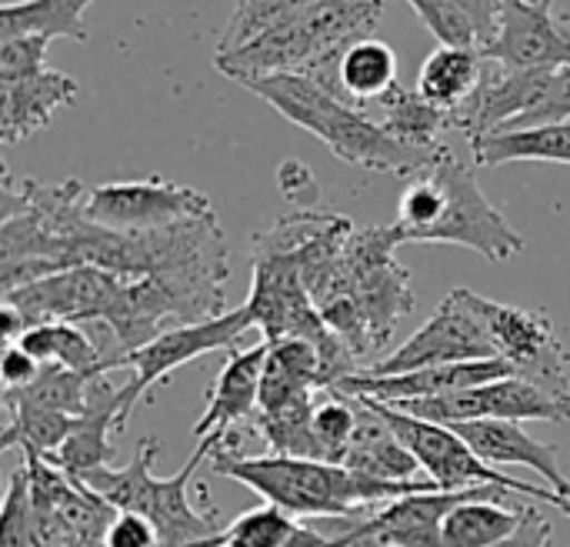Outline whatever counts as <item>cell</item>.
<instances>
[{"instance_id": "4fadbf2b", "label": "cell", "mask_w": 570, "mask_h": 547, "mask_svg": "<svg viewBox=\"0 0 570 547\" xmlns=\"http://www.w3.org/2000/svg\"><path fill=\"white\" fill-rule=\"evenodd\" d=\"M481 57L508 70L570 67V17H554V0H501Z\"/></svg>"}, {"instance_id": "83f0119b", "label": "cell", "mask_w": 570, "mask_h": 547, "mask_svg": "<svg viewBox=\"0 0 570 547\" xmlns=\"http://www.w3.org/2000/svg\"><path fill=\"white\" fill-rule=\"evenodd\" d=\"M227 545L237 547H331V541L307 521L284 508L264 505L227 525Z\"/></svg>"}, {"instance_id": "603a6c76", "label": "cell", "mask_w": 570, "mask_h": 547, "mask_svg": "<svg viewBox=\"0 0 570 547\" xmlns=\"http://www.w3.org/2000/svg\"><path fill=\"white\" fill-rule=\"evenodd\" d=\"M0 401H3V414H7L3 431H0V451L20 448L23 455L50 461L63 448L70 428H73V414L20 401L7 391L0 394Z\"/></svg>"}, {"instance_id": "7402d4cb", "label": "cell", "mask_w": 570, "mask_h": 547, "mask_svg": "<svg viewBox=\"0 0 570 547\" xmlns=\"http://www.w3.org/2000/svg\"><path fill=\"white\" fill-rule=\"evenodd\" d=\"M471 154H474V164L481 167L518 164V160H544V164L570 167V120L488 134L481 140H471Z\"/></svg>"}, {"instance_id": "60d3db41", "label": "cell", "mask_w": 570, "mask_h": 547, "mask_svg": "<svg viewBox=\"0 0 570 547\" xmlns=\"http://www.w3.org/2000/svg\"><path fill=\"white\" fill-rule=\"evenodd\" d=\"M448 7H454V10H461L474 27H478V33H481V47L491 40V33H494V23H498V7H501V0H444ZM478 47V50H481Z\"/></svg>"}, {"instance_id": "7bdbcfd3", "label": "cell", "mask_w": 570, "mask_h": 547, "mask_svg": "<svg viewBox=\"0 0 570 547\" xmlns=\"http://www.w3.org/2000/svg\"><path fill=\"white\" fill-rule=\"evenodd\" d=\"M367 547H384V545H367Z\"/></svg>"}, {"instance_id": "ba28073f", "label": "cell", "mask_w": 570, "mask_h": 547, "mask_svg": "<svg viewBox=\"0 0 570 547\" xmlns=\"http://www.w3.org/2000/svg\"><path fill=\"white\" fill-rule=\"evenodd\" d=\"M461 294L491 334L498 358L511 364L514 378L531 381L558 398H570V354L548 311L501 304L468 287H461Z\"/></svg>"}, {"instance_id": "d4e9b609", "label": "cell", "mask_w": 570, "mask_h": 547, "mask_svg": "<svg viewBox=\"0 0 570 547\" xmlns=\"http://www.w3.org/2000/svg\"><path fill=\"white\" fill-rule=\"evenodd\" d=\"M17 344H20L30 358H37L40 364H60V368L77 371V374H87V378L107 374V371H104V361H107L110 354L100 351L97 341H94L87 331H80V324H63V321L37 324V328H30Z\"/></svg>"}, {"instance_id": "d590c367", "label": "cell", "mask_w": 570, "mask_h": 547, "mask_svg": "<svg viewBox=\"0 0 570 547\" xmlns=\"http://www.w3.org/2000/svg\"><path fill=\"white\" fill-rule=\"evenodd\" d=\"M271 361L277 368H284L287 374H294L297 381L311 384L314 391H324V358L311 341H304V338L271 341Z\"/></svg>"}, {"instance_id": "836d02e7", "label": "cell", "mask_w": 570, "mask_h": 547, "mask_svg": "<svg viewBox=\"0 0 570 547\" xmlns=\"http://www.w3.org/2000/svg\"><path fill=\"white\" fill-rule=\"evenodd\" d=\"M0 547H33V498L27 465H20L7 485L0 508Z\"/></svg>"}, {"instance_id": "44dd1931", "label": "cell", "mask_w": 570, "mask_h": 547, "mask_svg": "<svg viewBox=\"0 0 570 547\" xmlns=\"http://www.w3.org/2000/svg\"><path fill=\"white\" fill-rule=\"evenodd\" d=\"M488 60L478 47H438L417 74V94L441 110H461L484 80Z\"/></svg>"}, {"instance_id": "8992f818", "label": "cell", "mask_w": 570, "mask_h": 547, "mask_svg": "<svg viewBox=\"0 0 570 547\" xmlns=\"http://www.w3.org/2000/svg\"><path fill=\"white\" fill-rule=\"evenodd\" d=\"M367 401L387 424L391 431L401 438V445L417 458L421 471L428 475V481H434L438 488L444 491H471V488H501L508 495H524V498H534V501H544L551 508H558L564 518H570V505L551 488V485H528V481H518L511 478L508 471L501 468H491L488 461H481L464 438H458L454 428H444V424H431V421H421V418H411L404 411H394L391 404H381V401H371V398H361Z\"/></svg>"}, {"instance_id": "9c48e42d", "label": "cell", "mask_w": 570, "mask_h": 547, "mask_svg": "<svg viewBox=\"0 0 570 547\" xmlns=\"http://www.w3.org/2000/svg\"><path fill=\"white\" fill-rule=\"evenodd\" d=\"M247 331H254V314L247 311V304H240L237 311H224L220 318H210V321L167 328L164 334H157L150 344L137 348V351L110 354L104 361V371L134 368V381L124 384V424L130 421L134 408L150 394L154 384H164L177 368H184L204 354L237 351V344Z\"/></svg>"}, {"instance_id": "8d00e7d4", "label": "cell", "mask_w": 570, "mask_h": 547, "mask_svg": "<svg viewBox=\"0 0 570 547\" xmlns=\"http://www.w3.org/2000/svg\"><path fill=\"white\" fill-rule=\"evenodd\" d=\"M47 37L23 33L0 40V77H23L47 67Z\"/></svg>"}, {"instance_id": "d6a6232c", "label": "cell", "mask_w": 570, "mask_h": 547, "mask_svg": "<svg viewBox=\"0 0 570 547\" xmlns=\"http://www.w3.org/2000/svg\"><path fill=\"white\" fill-rule=\"evenodd\" d=\"M87 384L90 378L87 374H77V371H67L60 364H43L40 378L27 388H3L7 394L20 398V401H30V404H40V408H50V411H63V414H80L83 404H87Z\"/></svg>"}, {"instance_id": "7a4b0ae2", "label": "cell", "mask_w": 570, "mask_h": 547, "mask_svg": "<svg viewBox=\"0 0 570 547\" xmlns=\"http://www.w3.org/2000/svg\"><path fill=\"white\" fill-rule=\"evenodd\" d=\"M397 244H404L397 224L354 231L331 287L317 301L327 328L351 348L361 371L387 351L401 321L414 311L411 271L394 257Z\"/></svg>"}, {"instance_id": "277c9868", "label": "cell", "mask_w": 570, "mask_h": 547, "mask_svg": "<svg viewBox=\"0 0 570 547\" xmlns=\"http://www.w3.org/2000/svg\"><path fill=\"white\" fill-rule=\"evenodd\" d=\"M384 0H307L287 20L234 53H214V67L240 87L267 77H307L324 60L374 37Z\"/></svg>"}, {"instance_id": "74e56055", "label": "cell", "mask_w": 570, "mask_h": 547, "mask_svg": "<svg viewBox=\"0 0 570 547\" xmlns=\"http://www.w3.org/2000/svg\"><path fill=\"white\" fill-rule=\"evenodd\" d=\"M277 180H281L284 197H287L297 211H314V207H317L321 184H317L314 170H311L304 160H284L281 170H277Z\"/></svg>"}, {"instance_id": "6da1fadb", "label": "cell", "mask_w": 570, "mask_h": 547, "mask_svg": "<svg viewBox=\"0 0 570 547\" xmlns=\"http://www.w3.org/2000/svg\"><path fill=\"white\" fill-rule=\"evenodd\" d=\"M214 475L230 478L257 491L267 505L284 508L301 521H324V518H367L384 505L434 491V481H377L371 475L351 471L344 465L311 461V458H247L234 438H220L207 458Z\"/></svg>"}, {"instance_id": "d6986e66", "label": "cell", "mask_w": 570, "mask_h": 547, "mask_svg": "<svg viewBox=\"0 0 570 547\" xmlns=\"http://www.w3.org/2000/svg\"><path fill=\"white\" fill-rule=\"evenodd\" d=\"M454 431L491 468H531L570 505V478L558 461V451L531 438L518 421H474L458 424Z\"/></svg>"}, {"instance_id": "4316f807", "label": "cell", "mask_w": 570, "mask_h": 547, "mask_svg": "<svg viewBox=\"0 0 570 547\" xmlns=\"http://www.w3.org/2000/svg\"><path fill=\"white\" fill-rule=\"evenodd\" d=\"M341 80H344V90L347 97L361 107V104H371V100H384L391 97L401 80H397V57L391 50V43L377 40V37H367V40H357L347 53H344V64H341Z\"/></svg>"}, {"instance_id": "5b68a950", "label": "cell", "mask_w": 570, "mask_h": 547, "mask_svg": "<svg viewBox=\"0 0 570 547\" xmlns=\"http://www.w3.org/2000/svg\"><path fill=\"white\" fill-rule=\"evenodd\" d=\"M250 94L267 100L281 117H287L294 127L314 134L327 150L354 167L377 170V174H397V177H417L424 174L438 150H417L401 140H394L381 120H371L357 104H347L324 87H317L307 77H267L244 84Z\"/></svg>"}, {"instance_id": "7c38bea8", "label": "cell", "mask_w": 570, "mask_h": 547, "mask_svg": "<svg viewBox=\"0 0 570 547\" xmlns=\"http://www.w3.org/2000/svg\"><path fill=\"white\" fill-rule=\"evenodd\" d=\"M491 358H498V348L458 287L441 301V307L434 311V318L424 328H417L394 354L374 361L361 374L394 378V374H411V371H424V368L491 361Z\"/></svg>"}, {"instance_id": "e575fe53", "label": "cell", "mask_w": 570, "mask_h": 547, "mask_svg": "<svg viewBox=\"0 0 570 547\" xmlns=\"http://www.w3.org/2000/svg\"><path fill=\"white\" fill-rule=\"evenodd\" d=\"M407 3L421 17V23L441 40V47H481L478 27L444 0H407Z\"/></svg>"}, {"instance_id": "4dcf8cb0", "label": "cell", "mask_w": 570, "mask_h": 547, "mask_svg": "<svg viewBox=\"0 0 570 547\" xmlns=\"http://www.w3.org/2000/svg\"><path fill=\"white\" fill-rule=\"evenodd\" d=\"M314 404V441H317V458L327 465H341L344 451L357 431L361 421V404L357 398H347L341 391H321Z\"/></svg>"}, {"instance_id": "3957f363", "label": "cell", "mask_w": 570, "mask_h": 547, "mask_svg": "<svg viewBox=\"0 0 570 547\" xmlns=\"http://www.w3.org/2000/svg\"><path fill=\"white\" fill-rule=\"evenodd\" d=\"M220 438L227 434L200 438L190 461L174 478H154L160 438H140L127 468H97L80 475L77 481H83L114 511L147 518L160 535V547H224L227 545V525L220 521L224 515L214 505L194 508L187 498L197 468L210 458Z\"/></svg>"}, {"instance_id": "1f68e13d", "label": "cell", "mask_w": 570, "mask_h": 547, "mask_svg": "<svg viewBox=\"0 0 570 547\" xmlns=\"http://www.w3.org/2000/svg\"><path fill=\"white\" fill-rule=\"evenodd\" d=\"M307 0H237L224 33L217 37V50L214 53H234V50L247 47L250 40H257L271 27L287 20Z\"/></svg>"}, {"instance_id": "ffe728a7", "label": "cell", "mask_w": 570, "mask_h": 547, "mask_svg": "<svg viewBox=\"0 0 570 547\" xmlns=\"http://www.w3.org/2000/svg\"><path fill=\"white\" fill-rule=\"evenodd\" d=\"M357 404H361V421L341 465L351 471L371 475L377 481H417V471H421L417 458L401 445L391 424L367 401L357 398Z\"/></svg>"}, {"instance_id": "8fae6325", "label": "cell", "mask_w": 570, "mask_h": 547, "mask_svg": "<svg viewBox=\"0 0 570 547\" xmlns=\"http://www.w3.org/2000/svg\"><path fill=\"white\" fill-rule=\"evenodd\" d=\"M394 411H404L411 418L458 428V424H474V421H548L561 424L570 421V398H558L531 381L521 378H504L491 381L481 388H468L458 394L444 398H424V401H401L391 404Z\"/></svg>"}, {"instance_id": "ac0fdd59", "label": "cell", "mask_w": 570, "mask_h": 547, "mask_svg": "<svg viewBox=\"0 0 570 547\" xmlns=\"http://www.w3.org/2000/svg\"><path fill=\"white\" fill-rule=\"evenodd\" d=\"M267 354H271V341H261L247 351L237 348L227 354V361L207 394V408H204L200 421L194 424L197 441L207 434H230L234 424L250 421L257 414Z\"/></svg>"}, {"instance_id": "ee69618b", "label": "cell", "mask_w": 570, "mask_h": 547, "mask_svg": "<svg viewBox=\"0 0 570 547\" xmlns=\"http://www.w3.org/2000/svg\"><path fill=\"white\" fill-rule=\"evenodd\" d=\"M224 547H237V545H224Z\"/></svg>"}, {"instance_id": "ab89813d", "label": "cell", "mask_w": 570, "mask_h": 547, "mask_svg": "<svg viewBox=\"0 0 570 547\" xmlns=\"http://www.w3.org/2000/svg\"><path fill=\"white\" fill-rule=\"evenodd\" d=\"M40 371H43V364L37 358H30L20 344H7L3 361H0L3 388H27L40 378Z\"/></svg>"}, {"instance_id": "cb8c5ba5", "label": "cell", "mask_w": 570, "mask_h": 547, "mask_svg": "<svg viewBox=\"0 0 570 547\" xmlns=\"http://www.w3.org/2000/svg\"><path fill=\"white\" fill-rule=\"evenodd\" d=\"M94 0H7L0 10V40L7 37H67L83 43L87 27H83V10Z\"/></svg>"}, {"instance_id": "f546056e", "label": "cell", "mask_w": 570, "mask_h": 547, "mask_svg": "<svg viewBox=\"0 0 570 547\" xmlns=\"http://www.w3.org/2000/svg\"><path fill=\"white\" fill-rule=\"evenodd\" d=\"M314 398H304L291 408L281 411H257L250 418V428L267 441V448L281 458H317V441H314Z\"/></svg>"}, {"instance_id": "52a82bcc", "label": "cell", "mask_w": 570, "mask_h": 547, "mask_svg": "<svg viewBox=\"0 0 570 547\" xmlns=\"http://www.w3.org/2000/svg\"><path fill=\"white\" fill-rule=\"evenodd\" d=\"M431 174L444 187V214L421 237V244H461V247H471L494 264L511 261L524 251V237L488 201L471 164H464L448 144L438 150Z\"/></svg>"}, {"instance_id": "9a60e30c", "label": "cell", "mask_w": 570, "mask_h": 547, "mask_svg": "<svg viewBox=\"0 0 570 547\" xmlns=\"http://www.w3.org/2000/svg\"><path fill=\"white\" fill-rule=\"evenodd\" d=\"M504 378H514L511 364L501 361V358H491V361H464V364L424 368V371L394 374V378L351 374L334 391H341L347 398H371V401H381V404H401V401H424V398L458 394V391L481 388V384L504 381Z\"/></svg>"}, {"instance_id": "f1b7e54d", "label": "cell", "mask_w": 570, "mask_h": 547, "mask_svg": "<svg viewBox=\"0 0 570 547\" xmlns=\"http://www.w3.org/2000/svg\"><path fill=\"white\" fill-rule=\"evenodd\" d=\"M508 498H481L458 505L444 521V547H494L518 525L524 508H504Z\"/></svg>"}, {"instance_id": "b9f144b4", "label": "cell", "mask_w": 570, "mask_h": 547, "mask_svg": "<svg viewBox=\"0 0 570 547\" xmlns=\"http://www.w3.org/2000/svg\"><path fill=\"white\" fill-rule=\"evenodd\" d=\"M77 547H104V541H83V545Z\"/></svg>"}, {"instance_id": "5bb4252c", "label": "cell", "mask_w": 570, "mask_h": 547, "mask_svg": "<svg viewBox=\"0 0 570 547\" xmlns=\"http://www.w3.org/2000/svg\"><path fill=\"white\" fill-rule=\"evenodd\" d=\"M124 287L120 274L104 267H70L50 277H40L27 287L3 294V304L17 307L27 321V331L37 324H104L117 294Z\"/></svg>"}, {"instance_id": "e0dca14e", "label": "cell", "mask_w": 570, "mask_h": 547, "mask_svg": "<svg viewBox=\"0 0 570 547\" xmlns=\"http://www.w3.org/2000/svg\"><path fill=\"white\" fill-rule=\"evenodd\" d=\"M80 94V84L53 67L0 77V140L20 144L30 134L43 130L60 107H70Z\"/></svg>"}, {"instance_id": "f35d334b", "label": "cell", "mask_w": 570, "mask_h": 547, "mask_svg": "<svg viewBox=\"0 0 570 547\" xmlns=\"http://www.w3.org/2000/svg\"><path fill=\"white\" fill-rule=\"evenodd\" d=\"M551 535H554L551 521L531 505V508H524L521 525H518L501 545L494 547H551Z\"/></svg>"}, {"instance_id": "484cf974", "label": "cell", "mask_w": 570, "mask_h": 547, "mask_svg": "<svg viewBox=\"0 0 570 547\" xmlns=\"http://www.w3.org/2000/svg\"><path fill=\"white\" fill-rule=\"evenodd\" d=\"M381 107H384L381 127L394 140H401L407 147H417V150H438V147H444L441 134L454 127V114L434 107L431 100H424L417 94V87L414 90L397 87L391 97L381 100Z\"/></svg>"}, {"instance_id": "2e32d148", "label": "cell", "mask_w": 570, "mask_h": 547, "mask_svg": "<svg viewBox=\"0 0 570 547\" xmlns=\"http://www.w3.org/2000/svg\"><path fill=\"white\" fill-rule=\"evenodd\" d=\"M120 428H124V388L110 384L107 374H97L87 384V404L73 418L63 448L47 465L60 468L70 478H80L97 468H110L114 461L110 434Z\"/></svg>"}, {"instance_id": "30bf717a", "label": "cell", "mask_w": 570, "mask_h": 547, "mask_svg": "<svg viewBox=\"0 0 570 547\" xmlns=\"http://www.w3.org/2000/svg\"><path fill=\"white\" fill-rule=\"evenodd\" d=\"M87 221L120 231V234H144L174 227L184 221L214 217V204L207 194L174 184L164 177H144V180H117V184H97L87 187L83 197Z\"/></svg>"}]
</instances>
